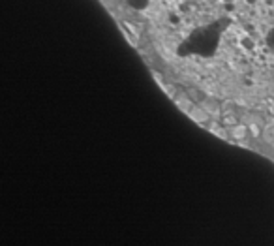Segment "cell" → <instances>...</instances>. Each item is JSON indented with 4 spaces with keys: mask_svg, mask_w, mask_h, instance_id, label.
I'll return each mask as SVG.
<instances>
[{
    "mask_svg": "<svg viewBox=\"0 0 274 246\" xmlns=\"http://www.w3.org/2000/svg\"><path fill=\"white\" fill-rule=\"evenodd\" d=\"M128 4L135 10H145L151 4V0H128Z\"/></svg>",
    "mask_w": 274,
    "mask_h": 246,
    "instance_id": "1",
    "label": "cell"
},
{
    "mask_svg": "<svg viewBox=\"0 0 274 246\" xmlns=\"http://www.w3.org/2000/svg\"><path fill=\"white\" fill-rule=\"evenodd\" d=\"M248 2H250V4H254V2H256V0H248Z\"/></svg>",
    "mask_w": 274,
    "mask_h": 246,
    "instance_id": "2",
    "label": "cell"
},
{
    "mask_svg": "<svg viewBox=\"0 0 274 246\" xmlns=\"http://www.w3.org/2000/svg\"><path fill=\"white\" fill-rule=\"evenodd\" d=\"M226 2H233V0H226Z\"/></svg>",
    "mask_w": 274,
    "mask_h": 246,
    "instance_id": "3",
    "label": "cell"
}]
</instances>
